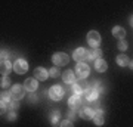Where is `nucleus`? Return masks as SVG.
I'll use <instances>...</instances> for the list:
<instances>
[{
	"mask_svg": "<svg viewBox=\"0 0 133 127\" xmlns=\"http://www.w3.org/2000/svg\"><path fill=\"white\" fill-rule=\"evenodd\" d=\"M52 62L55 64V66L66 65V64L70 62V56H68V55H66L65 52H56V53H53Z\"/></svg>",
	"mask_w": 133,
	"mask_h": 127,
	"instance_id": "obj_1",
	"label": "nucleus"
},
{
	"mask_svg": "<svg viewBox=\"0 0 133 127\" xmlns=\"http://www.w3.org/2000/svg\"><path fill=\"white\" fill-rule=\"evenodd\" d=\"M72 92H74V95H81V93H86V90L89 89V83L86 80H83V78H80V80H76L74 81V84H72Z\"/></svg>",
	"mask_w": 133,
	"mask_h": 127,
	"instance_id": "obj_2",
	"label": "nucleus"
},
{
	"mask_svg": "<svg viewBox=\"0 0 133 127\" xmlns=\"http://www.w3.org/2000/svg\"><path fill=\"white\" fill-rule=\"evenodd\" d=\"M64 93H65V90L62 89L59 84H55L49 89V98L52 101H61L64 98Z\"/></svg>",
	"mask_w": 133,
	"mask_h": 127,
	"instance_id": "obj_3",
	"label": "nucleus"
},
{
	"mask_svg": "<svg viewBox=\"0 0 133 127\" xmlns=\"http://www.w3.org/2000/svg\"><path fill=\"white\" fill-rule=\"evenodd\" d=\"M87 43L92 46V49H96V47L99 46L101 43V34L96 31V30H92V31H89L87 33Z\"/></svg>",
	"mask_w": 133,
	"mask_h": 127,
	"instance_id": "obj_4",
	"label": "nucleus"
},
{
	"mask_svg": "<svg viewBox=\"0 0 133 127\" xmlns=\"http://www.w3.org/2000/svg\"><path fill=\"white\" fill-rule=\"evenodd\" d=\"M25 92H27V89L21 84H15V86H12V89H10V95H12L14 101H21V99L25 96Z\"/></svg>",
	"mask_w": 133,
	"mask_h": 127,
	"instance_id": "obj_5",
	"label": "nucleus"
},
{
	"mask_svg": "<svg viewBox=\"0 0 133 127\" xmlns=\"http://www.w3.org/2000/svg\"><path fill=\"white\" fill-rule=\"evenodd\" d=\"M14 70H15V72H16V74H19V75L25 74V72L28 71V62L25 61V59H22V58H19V59H16V61H15Z\"/></svg>",
	"mask_w": 133,
	"mask_h": 127,
	"instance_id": "obj_6",
	"label": "nucleus"
},
{
	"mask_svg": "<svg viewBox=\"0 0 133 127\" xmlns=\"http://www.w3.org/2000/svg\"><path fill=\"white\" fill-rule=\"evenodd\" d=\"M68 106L72 111L83 108V98H80V95H72L71 98L68 99Z\"/></svg>",
	"mask_w": 133,
	"mask_h": 127,
	"instance_id": "obj_7",
	"label": "nucleus"
},
{
	"mask_svg": "<svg viewBox=\"0 0 133 127\" xmlns=\"http://www.w3.org/2000/svg\"><path fill=\"white\" fill-rule=\"evenodd\" d=\"M89 56V50H86L84 47H77L74 53H72V58H74V61H77V64H80V62H84Z\"/></svg>",
	"mask_w": 133,
	"mask_h": 127,
	"instance_id": "obj_8",
	"label": "nucleus"
},
{
	"mask_svg": "<svg viewBox=\"0 0 133 127\" xmlns=\"http://www.w3.org/2000/svg\"><path fill=\"white\" fill-rule=\"evenodd\" d=\"M76 74L80 78H86V77H89V74H90V68H89V65L86 62H80L76 66Z\"/></svg>",
	"mask_w": 133,
	"mask_h": 127,
	"instance_id": "obj_9",
	"label": "nucleus"
},
{
	"mask_svg": "<svg viewBox=\"0 0 133 127\" xmlns=\"http://www.w3.org/2000/svg\"><path fill=\"white\" fill-rule=\"evenodd\" d=\"M49 77V71L46 68H43V66H37L36 70H34V78L38 81H44L48 80Z\"/></svg>",
	"mask_w": 133,
	"mask_h": 127,
	"instance_id": "obj_10",
	"label": "nucleus"
},
{
	"mask_svg": "<svg viewBox=\"0 0 133 127\" xmlns=\"http://www.w3.org/2000/svg\"><path fill=\"white\" fill-rule=\"evenodd\" d=\"M95 109H92V108H89V106H83V108L80 109V115L83 120H93V117H95Z\"/></svg>",
	"mask_w": 133,
	"mask_h": 127,
	"instance_id": "obj_11",
	"label": "nucleus"
},
{
	"mask_svg": "<svg viewBox=\"0 0 133 127\" xmlns=\"http://www.w3.org/2000/svg\"><path fill=\"white\" fill-rule=\"evenodd\" d=\"M24 87L27 89V92H36V90L38 89V80H36V78H27L24 83Z\"/></svg>",
	"mask_w": 133,
	"mask_h": 127,
	"instance_id": "obj_12",
	"label": "nucleus"
},
{
	"mask_svg": "<svg viewBox=\"0 0 133 127\" xmlns=\"http://www.w3.org/2000/svg\"><path fill=\"white\" fill-rule=\"evenodd\" d=\"M62 80H64V83H66V84H74V81H76L74 71H71V70L64 71V72H62Z\"/></svg>",
	"mask_w": 133,
	"mask_h": 127,
	"instance_id": "obj_13",
	"label": "nucleus"
},
{
	"mask_svg": "<svg viewBox=\"0 0 133 127\" xmlns=\"http://www.w3.org/2000/svg\"><path fill=\"white\" fill-rule=\"evenodd\" d=\"M86 101H89V102H93V101H96V99L99 98V92L95 89V87H89V89L86 90Z\"/></svg>",
	"mask_w": 133,
	"mask_h": 127,
	"instance_id": "obj_14",
	"label": "nucleus"
},
{
	"mask_svg": "<svg viewBox=\"0 0 133 127\" xmlns=\"http://www.w3.org/2000/svg\"><path fill=\"white\" fill-rule=\"evenodd\" d=\"M112 36L115 38H118V40H124L126 37V30L123 27H118V25H115L114 28H112Z\"/></svg>",
	"mask_w": 133,
	"mask_h": 127,
	"instance_id": "obj_15",
	"label": "nucleus"
},
{
	"mask_svg": "<svg viewBox=\"0 0 133 127\" xmlns=\"http://www.w3.org/2000/svg\"><path fill=\"white\" fill-rule=\"evenodd\" d=\"M12 70H14V65H12L9 61H2V65H0L2 75H6V77H8V74H9Z\"/></svg>",
	"mask_w": 133,
	"mask_h": 127,
	"instance_id": "obj_16",
	"label": "nucleus"
},
{
	"mask_svg": "<svg viewBox=\"0 0 133 127\" xmlns=\"http://www.w3.org/2000/svg\"><path fill=\"white\" fill-rule=\"evenodd\" d=\"M107 68H108V64H107V61H104L102 58L95 61V70L98 71V72H105Z\"/></svg>",
	"mask_w": 133,
	"mask_h": 127,
	"instance_id": "obj_17",
	"label": "nucleus"
},
{
	"mask_svg": "<svg viewBox=\"0 0 133 127\" xmlns=\"http://www.w3.org/2000/svg\"><path fill=\"white\" fill-rule=\"evenodd\" d=\"M93 123L96 126H102L105 123V118H104V109H98L95 112V117H93Z\"/></svg>",
	"mask_w": 133,
	"mask_h": 127,
	"instance_id": "obj_18",
	"label": "nucleus"
},
{
	"mask_svg": "<svg viewBox=\"0 0 133 127\" xmlns=\"http://www.w3.org/2000/svg\"><path fill=\"white\" fill-rule=\"evenodd\" d=\"M101 56H102V50H101L99 47H96V49L89 50V56H87V59H90V61L95 62L96 59H101Z\"/></svg>",
	"mask_w": 133,
	"mask_h": 127,
	"instance_id": "obj_19",
	"label": "nucleus"
},
{
	"mask_svg": "<svg viewBox=\"0 0 133 127\" xmlns=\"http://www.w3.org/2000/svg\"><path fill=\"white\" fill-rule=\"evenodd\" d=\"M115 62H117V65L118 66H127L129 65V56L127 55H118V56H117V59H115Z\"/></svg>",
	"mask_w": 133,
	"mask_h": 127,
	"instance_id": "obj_20",
	"label": "nucleus"
},
{
	"mask_svg": "<svg viewBox=\"0 0 133 127\" xmlns=\"http://www.w3.org/2000/svg\"><path fill=\"white\" fill-rule=\"evenodd\" d=\"M59 120H61V112H59L58 109H55V111L50 114V123H52L53 126H58V124H61Z\"/></svg>",
	"mask_w": 133,
	"mask_h": 127,
	"instance_id": "obj_21",
	"label": "nucleus"
},
{
	"mask_svg": "<svg viewBox=\"0 0 133 127\" xmlns=\"http://www.w3.org/2000/svg\"><path fill=\"white\" fill-rule=\"evenodd\" d=\"M0 86H2V89H6V87H9V86H10L9 77H6V75H2V81H0Z\"/></svg>",
	"mask_w": 133,
	"mask_h": 127,
	"instance_id": "obj_22",
	"label": "nucleus"
},
{
	"mask_svg": "<svg viewBox=\"0 0 133 127\" xmlns=\"http://www.w3.org/2000/svg\"><path fill=\"white\" fill-rule=\"evenodd\" d=\"M92 87H95V89L98 90L99 93H101V92H105V87H104V86H102V83H101V81H98V80H96V81H93V83H92Z\"/></svg>",
	"mask_w": 133,
	"mask_h": 127,
	"instance_id": "obj_23",
	"label": "nucleus"
},
{
	"mask_svg": "<svg viewBox=\"0 0 133 127\" xmlns=\"http://www.w3.org/2000/svg\"><path fill=\"white\" fill-rule=\"evenodd\" d=\"M117 47H118L121 52H124V50H127L129 47V43L126 42V40H118V44H117Z\"/></svg>",
	"mask_w": 133,
	"mask_h": 127,
	"instance_id": "obj_24",
	"label": "nucleus"
},
{
	"mask_svg": "<svg viewBox=\"0 0 133 127\" xmlns=\"http://www.w3.org/2000/svg\"><path fill=\"white\" fill-rule=\"evenodd\" d=\"M49 75L53 77V78H56V77L61 75V72H59V70H58L56 66H53V68H50V71H49Z\"/></svg>",
	"mask_w": 133,
	"mask_h": 127,
	"instance_id": "obj_25",
	"label": "nucleus"
},
{
	"mask_svg": "<svg viewBox=\"0 0 133 127\" xmlns=\"http://www.w3.org/2000/svg\"><path fill=\"white\" fill-rule=\"evenodd\" d=\"M59 127H74V124H72V121H70V120H64V121H61Z\"/></svg>",
	"mask_w": 133,
	"mask_h": 127,
	"instance_id": "obj_26",
	"label": "nucleus"
},
{
	"mask_svg": "<svg viewBox=\"0 0 133 127\" xmlns=\"http://www.w3.org/2000/svg\"><path fill=\"white\" fill-rule=\"evenodd\" d=\"M66 120H70V121H72V120H76V111H72V109H70V111H68V114H66Z\"/></svg>",
	"mask_w": 133,
	"mask_h": 127,
	"instance_id": "obj_27",
	"label": "nucleus"
},
{
	"mask_svg": "<svg viewBox=\"0 0 133 127\" xmlns=\"http://www.w3.org/2000/svg\"><path fill=\"white\" fill-rule=\"evenodd\" d=\"M8 108H9L10 111H15V109H18V108H19V104H18V101H14V102H10Z\"/></svg>",
	"mask_w": 133,
	"mask_h": 127,
	"instance_id": "obj_28",
	"label": "nucleus"
},
{
	"mask_svg": "<svg viewBox=\"0 0 133 127\" xmlns=\"http://www.w3.org/2000/svg\"><path fill=\"white\" fill-rule=\"evenodd\" d=\"M8 118H9L10 121H14V120H16V112H14V111H10L9 115H8Z\"/></svg>",
	"mask_w": 133,
	"mask_h": 127,
	"instance_id": "obj_29",
	"label": "nucleus"
},
{
	"mask_svg": "<svg viewBox=\"0 0 133 127\" xmlns=\"http://www.w3.org/2000/svg\"><path fill=\"white\" fill-rule=\"evenodd\" d=\"M6 58H8V53H6L5 50H2V61H3V59L6 61Z\"/></svg>",
	"mask_w": 133,
	"mask_h": 127,
	"instance_id": "obj_30",
	"label": "nucleus"
},
{
	"mask_svg": "<svg viewBox=\"0 0 133 127\" xmlns=\"http://www.w3.org/2000/svg\"><path fill=\"white\" fill-rule=\"evenodd\" d=\"M129 66H130V68L133 70V61H132V62H129Z\"/></svg>",
	"mask_w": 133,
	"mask_h": 127,
	"instance_id": "obj_31",
	"label": "nucleus"
},
{
	"mask_svg": "<svg viewBox=\"0 0 133 127\" xmlns=\"http://www.w3.org/2000/svg\"><path fill=\"white\" fill-rule=\"evenodd\" d=\"M130 25L133 27V16H130Z\"/></svg>",
	"mask_w": 133,
	"mask_h": 127,
	"instance_id": "obj_32",
	"label": "nucleus"
}]
</instances>
